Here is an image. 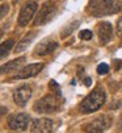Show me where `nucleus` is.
<instances>
[{
	"label": "nucleus",
	"mask_w": 122,
	"mask_h": 133,
	"mask_svg": "<svg viewBox=\"0 0 122 133\" xmlns=\"http://www.w3.org/2000/svg\"><path fill=\"white\" fill-rule=\"evenodd\" d=\"M34 37H35V32H30L29 34H26L24 38L20 41L18 44H17V46L15 48V51L16 53H20V51H24L29 45H30V42L34 40Z\"/></svg>",
	"instance_id": "14"
},
{
	"label": "nucleus",
	"mask_w": 122,
	"mask_h": 133,
	"mask_svg": "<svg viewBox=\"0 0 122 133\" xmlns=\"http://www.w3.org/2000/svg\"><path fill=\"white\" fill-rule=\"evenodd\" d=\"M97 74H100V75H105V74H108L109 72V66L106 65V63H100L98 66H97Z\"/></svg>",
	"instance_id": "18"
},
{
	"label": "nucleus",
	"mask_w": 122,
	"mask_h": 133,
	"mask_svg": "<svg viewBox=\"0 0 122 133\" xmlns=\"http://www.w3.org/2000/svg\"><path fill=\"white\" fill-rule=\"evenodd\" d=\"M58 48V42H54V41H44L38 44L35 48H34V55L35 57H44V55H47V54H51L56 50Z\"/></svg>",
	"instance_id": "12"
},
{
	"label": "nucleus",
	"mask_w": 122,
	"mask_h": 133,
	"mask_svg": "<svg viewBox=\"0 0 122 133\" xmlns=\"http://www.w3.org/2000/svg\"><path fill=\"white\" fill-rule=\"evenodd\" d=\"M13 45H15L13 40H7V41L2 42V48H0V55H2V58L5 57V54L9 53V50L13 48Z\"/></svg>",
	"instance_id": "15"
},
{
	"label": "nucleus",
	"mask_w": 122,
	"mask_h": 133,
	"mask_svg": "<svg viewBox=\"0 0 122 133\" xmlns=\"http://www.w3.org/2000/svg\"><path fill=\"white\" fill-rule=\"evenodd\" d=\"M25 61H26L25 57H20V58H16V59H13V61L3 65L2 66V74H8V72H12V71L17 70L18 67H21V65Z\"/></svg>",
	"instance_id": "13"
},
{
	"label": "nucleus",
	"mask_w": 122,
	"mask_h": 133,
	"mask_svg": "<svg viewBox=\"0 0 122 133\" xmlns=\"http://www.w3.org/2000/svg\"><path fill=\"white\" fill-rule=\"evenodd\" d=\"M119 8L121 5L117 0H91L88 4L89 13L96 17L117 13Z\"/></svg>",
	"instance_id": "2"
},
{
	"label": "nucleus",
	"mask_w": 122,
	"mask_h": 133,
	"mask_svg": "<svg viewBox=\"0 0 122 133\" xmlns=\"http://www.w3.org/2000/svg\"><path fill=\"white\" fill-rule=\"evenodd\" d=\"M29 121L30 119L28 115H25V113H16V115H12L8 117V127L12 130L21 132L28 128Z\"/></svg>",
	"instance_id": "6"
},
{
	"label": "nucleus",
	"mask_w": 122,
	"mask_h": 133,
	"mask_svg": "<svg viewBox=\"0 0 122 133\" xmlns=\"http://www.w3.org/2000/svg\"><path fill=\"white\" fill-rule=\"evenodd\" d=\"M8 9H9V5H5V4L2 5V18H4L5 12H8Z\"/></svg>",
	"instance_id": "20"
},
{
	"label": "nucleus",
	"mask_w": 122,
	"mask_h": 133,
	"mask_svg": "<svg viewBox=\"0 0 122 133\" xmlns=\"http://www.w3.org/2000/svg\"><path fill=\"white\" fill-rule=\"evenodd\" d=\"M50 87H51L53 90H58V91H59V88H58V86H56V83H55L54 81H51V82H50ZM59 92H60V91H59Z\"/></svg>",
	"instance_id": "21"
},
{
	"label": "nucleus",
	"mask_w": 122,
	"mask_h": 133,
	"mask_svg": "<svg viewBox=\"0 0 122 133\" xmlns=\"http://www.w3.org/2000/svg\"><path fill=\"white\" fill-rule=\"evenodd\" d=\"M30 96H32V88L28 84L20 86L18 88H16L13 91V100L20 107H24L28 103V100L30 99Z\"/></svg>",
	"instance_id": "9"
},
{
	"label": "nucleus",
	"mask_w": 122,
	"mask_h": 133,
	"mask_svg": "<svg viewBox=\"0 0 122 133\" xmlns=\"http://www.w3.org/2000/svg\"><path fill=\"white\" fill-rule=\"evenodd\" d=\"M59 108V99L56 95H46L34 103L33 109L38 113H53Z\"/></svg>",
	"instance_id": "3"
},
{
	"label": "nucleus",
	"mask_w": 122,
	"mask_h": 133,
	"mask_svg": "<svg viewBox=\"0 0 122 133\" xmlns=\"http://www.w3.org/2000/svg\"><path fill=\"white\" fill-rule=\"evenodd\" d=\"M110 124H112L110 117L106 116V115H103V116L95 119L93 121H91L84 129L87 132H96V133L97 132H104V130H106L110 127Z\"/></svg>",
	"instance_id": "7"
},
{
	"label": "nucleus",
	"mask_w": 122,
	"mask_h": 133,
	"mask_svg": "<svg viewBox=\"0 0 122 133\" xmlns=\"http://www.w3.org/2000/svg\"><path fill=\"white\" fill-rule=\"evenodd\" d=\"M44 69V63H30L28 66H25L24 69L20 70L18 74H16L13 79H28V78H32V77H35V75Z\"/></svg>",
	"instance_id": "10"
},
{
	"label": "nucleus",
	"mask_w": 122,
	"mask_h": 133,
	"mask_svg": "<svg viewBox=\"0 0 122 133\" xmlns=\"http://www.w3.org/2000/svg\"><path fill=\"white\" fill-rule=\"evenodd\" d=\"M97 33H98V40L101 45H106L113 37V26L110 23L103 21L97 25Z\"/></svg>",
	"instance_id": "11"
},
{
	"label": "nucleus",
	"mask_w": 122,
	"mask_h": 133,
	"mask_svg": "<svg viewBox=\"0 0 122 133\" xmlns=\"http://www.w3.org/2000/svg\"><path fill=\"white\" fill-rule=\"evenodd\" d=\"M84 83H85V86H91V83H92V81H91L89 78H87V79H84Z\"/></svg>",
	"instance_id": "22"
},
{
	"label": "nucleus",
	"mask_w": 122,
	"mask_h": 133,
	"mask_svg": "<svg viewBox=\"0 0 122 133\" xmlns=\"http://www.w3.org/2000/svg\"><path fill=\"white\" fill-rule=\"evenodd\" d=\"M38 9V5L35 2H29L26 4H24L20 9V15H18V25L20 26H26L30 20L33 18L35 11Z\"/></svg>",
	"instance_id": "5"
},
{
	"label": "nucleus",
	"mask_w": 122,
	"mask_h": 133,
	"mask_svg": "<svg viewBox=\"0 0 122 133\" xmlns=\"http://www.w3.org/2000/svg\"><path fill=\"white\" fill-rule=\"evenodd\" d=\"M77 26H79V21H75V23L68 24V25L62 30V32H63V33H62V37H63V38H66V37H67L68 34H71V33H72V30H74V29H76Z\"/></svg>",
	"instance_id": "16"
},
{
	"label": "nucleus",
	"mask_w": 122,
	"mask_h": 133,
	"mask_svg": "<svg viewBox=\"0 0 122 133\" xmlns=\"http://www.w3.org/2000/svg\"><path fill=\"white\" fill-rule=\"evenodd\" d=\"M92 36H93V33L89 29H84V30H80L79 32V38L80 40H91Z\"/></svg>",
	"instance_id": "17"
},
{
	"label": "nucleus",
	"mask_w": 122,
	"mask_h": 133,
	"mask_svg": "<svg viewBox=\"0 0 122 133\" xmlns=\"http://www.w3.org/2000/svg\"><path fill=\"white\" fill-rule=\"evenodd\" d=\"M56 13V4L54 2H46L44 3V5L41 7V9L38 11L35 18H34V25H45L47 23H50L54 16Z\"/></svg>",
	"instance_id": "4"
},
{
	"label": "nucleus",
	"mask_w": 122,
	"mask_h": 133,
	"mask_svg": "<svg viewBox=\"0 0 122 133\" xmlns=\"http://www.w3.org/2000/svg\"><path fill=\"white\" fill-rule=\"evenodd\" d=\"M117 33H118V36L122 38V17H119L118 21H117Z\"/></svg>",
	"instance_id": "19"
},
{
	"label": "nucleus",
	"mask_w": 122,
	"mask_h": 133,
	"mask_svg": "<svg viewBox=\"0 0 122 133\" xmlns=\"http://www.w3.org/2000/svg\"><path fill=\"white\" fill-rule=\"evenodd\" d=\"M106 100V92L103 87H96L89 95L83 99L80 103V112L83 113H92L101 108Z\"/></svg>",
	"instance_id": "1"
},
{
	"label": "nucleus",
	"mask_w": 122,
	"mask_h": 133,
	"mask_svg": "<svg viewBox=\"0 0 122 133\" xmlns=\"http://www.w3.org/2000/svg\"><path fill=\"white\" fill-rule=\"evenodd\" d=\"M55 129V124L51 119H46V117H41V119H35L32 123L30 130L33 133L41 132V133H47V132H53Z\"/></svg>",
	"instance_id": "8"
}]
</instances>
